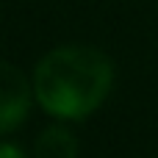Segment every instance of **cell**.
Listing matches in <instances>:
<instances>
[{
    "instance_id": "obj_1",
    "label": "cell",
    "mask_w": 158,
    "mask_h": 158,
    "mask_svg": "<svg viewBox=\"0 0 158 158\" xmlns=\"http://www.w3.org/2000/svg\"><path fill=\"white\" fill-rule=\"evenodd\" d=\"M31 83L33 100L44 114L86 119L106 103L114 86V61L89 44H61L39 58Z\"/></svg>"
},
{
    "instance_id": "obj_2",
    "label": "cell",
    "mask_w": 158,
    "mask_h": 158,
    "mask_svg": "<svg viewBox=\"0 0 158 158\" xmlns=\"http://www.w3.org/2000/svg\"><path fill=\"white\" fill-rule=\"evenodd\" d=\"M31 103H33V83L25 78L19 67L0 58V136L17 131L28 119Z\"/></svg>"
},
{
    "instance_id": "obj_3",
    "label": "cell",
    "mask_w": 158,
    "mask_h": 158,
    "mask_svg": "<svg viewBox=\"0 0 158 158\" xmlns=\"http://www.w3.org/2000/svg\"><path fill=\"white\" fill-rule=\"evenodd\" d=\"M33 158H78V139L67 125H47L36 142Z\"/></svg>"
},
{
    "instance_id": "obj_4",
    "label": "cell",
    "mask_w": 158,
    "mask_h": 158,
    "mask_svg": "<svg viewBox=\"0 0 158 158\" xmlns=\"http://www.w3.org/2000/svg\"><path fill=\"white\" fill-rule=\"evenodd\" d=\"M0 158H28V153L14 142H0Z\"/></svg>"
}]
</instances>
